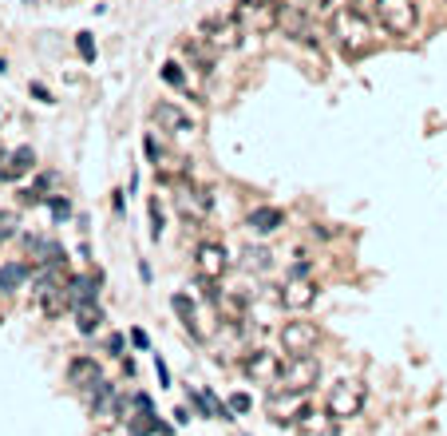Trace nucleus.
I'll use <instances>...</instances> for the list:
<instances>
[{
    "mask_svg": "<svg viewBox=\"0 0 447 436\" xmlns=\"http://www.w3.org/2000/svg\"><path fill=\"white\" fill-rule=\"evenodd\" d=\"M333 36H337L345 60H360V56L372 48V24H368L357 8H340L337 16H333Z\"/></svg>",
    "mask_w": 447,
    "mask_h": 436,
    "instance_id": "1",
    "label": "nucleus"
},
{
    "mask_svg": "<svg viewBox=\"0 0 447 436\" xmlns=\"http://www.w3.org/2000/svg\"><path fill=\"white\" fill-rule=\"evenodd\" d=\"M234 20L242 24L246 36H266L281 24V4L278 0H238L234 4Z\"/></svg>",
    "mask_w": 447,
    "mask_h": 436,
    "instance_id": "2",
    "label": "nucleus"
},
{
    "mask_svg": "<svg viewBox=\"0 0 447 436\" xmlns=\"http://www.w3.org/2000/svg\"><path fill=\"white\" fill-rule=\"evenodd\" d=\"M364 401H368L364 385H360V381H352V377H345V381H337V385L328 389L325 413L333 416L337 425H345V420H352V416L364 413Z\"/></svg>",
    "mask_w": 447,
    "mask_h": 436,
    "instance_id": "3",
    "label": "nucleus"
},
{
    "mask_svg": "<svg viewBox=\"0 0 447 436\" xmlns=\"http://www.w3.org/2000/svg\"><path fill=\"white\" fill-rule=\"evenodd\" d=\"M317 381H321V361L309 353V357H289L285 365H281V377H278L273 389H285V393L305 396L309 389H317Z\"/></svg>",
    "mask_w": 447,
    "mask_h": 436,
    "instance_id": "4",
    "label": "nucleus"
},
{
    "mask_svg": "<svg viewBox=\"0 0 447 436\" xmlns=\"http://www.w3.org/2000/svg\"><path fill=\"white\" fill-rule=\"evenodd\" d=\"M226 270H230L226 246L198 242V250H194V278H198L202 285H218L222 278H226Z\"/></svg>",
    "mask_w": 447,
    "mask_h": 436,
    "instance_id": "5",
    "label": "nucleus"
},
{
    "mask_svg": "<svg viewBox=\"0 0 447 436\" xmlns=\"http://www.w3.org/2000/svg\"><path fill=\"white\" fill-rule=\"evenodd\" d=\"M380 28L392 36H412L416 32V4L412 0H376Z\"/></svg>",
    "mask_w": 447,
    "mask_h": 436,
    "instance_id": "6",
    "label": "nucleus"
},
{
    "mask_svg": "<svg viewBox=\"0 0 447 436\" xmlns=\"http://www.w3.org/2000/svg\"><path fill=\"white\" fill-rule=\"evenodd\" d=\"M202 40L210 44V48H218V52H234L242 44V24L234 20V16H210V20H202V32H198Z\"/></svg>",
    "mask_w": 447,
    "mask_h": 436,
    "instance_id": "7",
    "label": "nucleus"
},
{
    "mask_svg": "<svg viewBox=\"0 0 447 436\" xmlns=\"http://www.w3.org/2000/svg\"><path fill=\"white\" fill-rule=\"evenodd\" d=\"M321 341V329L313 322H285L281 325V349L289 357H309Z\"/></svg>",
    "mask_w": 447,
    "mask_h": 436,
    "instance_id": "8",
    "label": "nucleus"
},
{
    "mask_svg": "<svg viewBox=\"0 0 447 436\" xmlns=\"http://www.w3.org/2000/svg\"><path fill=\"white\" fill-rule=\"evenodd\" d=\"M281 365H285V361H281L278 353H269V349H254V353L246 357V377L249 381H258V385H278V377H281Z\"/></svg>",
    "mask_w": 447,
    "mask_h": 436,
    "instance_id": "9",
    "label": "nucleus"
},
{
    "mask_svg": "<svg viewBox=\"0 0 447 436\" xmlns=\"http://www.w3.org/2000/svg\"><path fill=\"white\" fill-rule=\"evenodd\" d=\"M36 167V151L32 147H16V151H4L0 155V183H16V179H24V175Z\"/></svg>",
    "mask_w": 447,
    "mask_h": 436,
    "instance_id": "10",
    "label": "nucleus"
},
{
    "mask_svg": "<svg viewBox=\"0 0 447 436\" xmlns=\"http://www.w3.org/2000/svg\"><path fill=\"white\" fill-rule=\"evenodd\" d=\"M150 119L159 123L162 131H174V135H186V131H194V119H190L186 112H182V107H174V103H155V107H150Z\"/></svg>",
    "mask_w": 447,
    "mask_h": 436,
    "instance_id": "11",
    "label": "nucleus"
},
{
    "mask_svg": "<svg viewBox=\"0 0 447 436\" xmlns=\"http://www.w3.org/2000/svg\"><path fill=\"white\" fill-rule=\"evenodd\" d=\"M174 203H179V214L186 223H202L210 214V194L198 191V187H182V191L174 194Z\"/></svg>",
    "mask_w": 447,
    "mask_h": 436,
    "instance_id": "12",
    "label": "nucleus"
},
{
    "mask_svg": "<svg viewBox=\"0 0 447 436\" xmlns=\"http://www.w3.org/2000/svg\"><path fill=\"white\" fill-rule=\"evenodd\" d=\"M95 381H103L100 361H95V357H71V365H68V385L80 389V393H88Z\"/></svg>",
    "mask_w": 447,
    "mask_h": 436,
    "instance_id": "13",
    "label": "nucleus"
},
{
    "mask_svg": "<svg viewBox=\"0 0 447 436\" xmlns=\"http://www.w3.org/2000/svg\"><path fill=\"white\" fill-rule=\"evenodd\" d=\"M313 302H317V282L289 278L285 290H281V305H285V310H309Z\"/></svg>",
    "mask_w": 447,
    "mask_h": 436,
    "instance_id": "14",
    "label": "nucleus"
},
{
    "mask_svg": "<svg viewBox=\"0 0 447 436\" xmlns=\"http://www.w3.org/2000/svg\"><path fill=\"white\" fill-rule=\"evenodd\" d=\"M246 226L254 234H273V230L285 226V211H281V206H254L249 218H246Z\"/></svg>",
    "mask_w": 447,
    "mask_h": 436,
    "instance_id": "15",
    "label": "nucleus"
},
{
    "mask_svg": "<svg viewBox=\"0 0 447 436\" xmlns=\"http://www.w3.org/2000/svg\"><path fill=\"white\" fill-rule=\"evenodd\" d=\"M278 28H285V36H293V40H309V16L305 8H297V4H281V24Z\"/></svg>",
    "mask_w": 447,
    "mask_h": 436,
    "instance_id": "16",
    "label": "nucleus"
},
{
    "mask_svg": "<svg viewBox=\"0 0 447 436\" xmlns=\"http://www.w3.org/2000/svg\"><path fill=\"white\" fill-rule=\"evenodd\" d=\"M95 294H100V274H71L68 278V297L71 305H83V302H95Z\"/></svg>",
    "mask_w": 447,
    "mask_h": 436,
    "instance_id": "17",
    "label": "nucleus"
},
{
    "mask_svg": "<svg viewBox=\"0 0 447 436\" xmlns=\"http://www.w3.org/2000/svg\"><path fill=\"white\" fill-rule=\"evenodd\" d=\"M71 317H76V329H80V334H95V329L103 325V310H100V302L71 305Z\"/></svg>",
    "mask_w": 447,
    "mask_h": 436,
    "instance_id": "18",
    "label": "nucleus"
},
{
    "mask_svg": "<svg viewBox=\"0 0 447 436\" xmlns=\"http://www.w3.org/2000/svg\"><path fill=\"white\" fill-rule=\"evenodd\" d=\"M170 310L182 317V325H186V334L194 337V341H202V329H198V322H194V302H190L186 294H174L170 297Z\"/></svg>",
    "mask_w": 447,
    "mask_h": 436,
    "instance_id": "19",
    "label": "nucleus"
},
{
    "mask_svg": "<svg viewBox=\"0 0 447 436\" xmlns=\"http://www.w3.org/2000/svg\"><path fill=\"white\" fill-rule=\"evenodd\" d=\"M28 266L24 262H8V266H0V294H12V290H16V285H24L28 282Z\"/></svg>",
    "mask_w": 447,
    "mask_h": 436,
    "instance_id": "20",
    "label": "nucleus"
},
{
    "mask_svg": "<svg viewBox=\"0 0 447 436\" xmlns=\"http://www.w3.org/2000/svg\"><path fill=\"white\" fill-rule=\"evenodd\" d=\"M246 270H258V274H266V270H269V250H261V246H249V250H246Z\"/></svg>",
    "mask_w": 447,
    "mask_h": 436,
    "instance_id": "21",
    "label": "nucleus"
},
{
    "mask_svg": "<svg viewBox=\"0 0 447 436\" xmlns=\"http://www.w3.org/2000/svg\"><path fill=\"white\" fill-rule=\"evenodd\" d=\"M76 52H80L83 64H95V40H91V32H80V36H76Z\"/></svg>",
    "mask_w": 447,
    "mask_h": 436,
    "instance_id": "22",
    "label": "nucleus"
},
{
    "mask_svg": "<svg viewBox=\"0 0 447 436\" xmlns=\"http://www.w3.org/2000/svg\"><path fill=\"white\" fill-rule=\"evenodd\" d=\"M48 206H52V218H56V223L71 218V203L64 199V194H48Z\"/></svg>",
    "mask_w": 447,
    "mask_h": 436,
    "instance_id": "23",
    "label": "nucleus"
},
{
    "mask_svg": "<svg viewBox=\"0 0 447 436\" xmlns=\"http://www.w3.org/2000/svg\"><path fill=\"white\" fill-rule=\"evenodd\" d=\"M147 211H150V238L159 242V234H162V211H159V199H150Z\"/></svg>",
    "mask_w": 447,
    "mask_h": 436,
    "instance_id": "24",
    "label": "nucleus"
},
{
    "mask_svg": "<svg viewBox=\"0 0 447 436\" xmlns=\"http://www.w3.org/2000/svg\"><path fill=\"white\" fill-rule=\"evenodd\" d=\"M16 234V211H0V242Z\"/></svg>",
    "mask_w": 447,
    "mask_h": 436,
    "instance_id": "25",
    "label": "nucleus"
},
{
    "mask_svg": "<svg viewBox=\"0 0 447 436\" xmlns=\"http://www.w3.org/2000/svg\"><path fill=\"white\" fill-rule=\"evenodd\" d=\"M162 80H167L170 88H186V76H182L179 64H167V68H162Z\"/></svg>",
    "mask_w": 447,
    "mask_h": 436,
    "instance_id": "26",
    "label": "nucleus"
},
{
    "mask_svg": "<svg viewBox=\"0 0 447 436\" xmlns=\"http://www.w3.org/2000/svg\"><path fill=\"white\" fill-rule=\"evenodd\" d=\"M155 377H159V389L170 385V369H167V361H162L159 353H155Z\"/></svg>",
    "mask_w": 447,
    "mask_h": 436,
    "instance_id": "27",
    "label": "nucleus"
},
{
    "mask_svg": "<svg viewBox=\"0 0 447 436\" xmlns=\"http://www.w3.org/2000/svg\"><path fill=\"white\" fill-rule=\"evenodd\" d=\"M230 408H234V413H249V408H254V401H249L246 393H234V396H230Z\"/></svg>",
    "mask_w": 447,
    "mask_h": 436,
    "instance_id": "28",
    "label": "nucleus"
},
{
    "mask_svg": "<svg viewBox=\"0 0 447 436\" xmlns=\"http://www.w3.org/2000/svg\"><path fill=\"white\" fill-rule=\"evenodd\" d=\"M143 151H147V159L155 163V171H159V143H155V135H147V139H143Z\"/></svg>",
    "mask_w": 447,
    "mask_h": 436,
    "instance_id": "29",
    "label": "nucleus"
},
{
    "mask_svg": "<svg viewBox=\"0 0 447 436\" xmlns=\"http://www.w3.org/2000/svg\"><path fill=\"white\" fill-rule=\"evenodd\" d=\"M36 203H44V194L36 191V187H28V191H20V206H36Z\"/></svg>",
    "mask_w": 447,
    "mask_h": 436,
    "instance_id": "30",
    "label": "nucleus"
},
{
    "mask_svg": "<svg viewBox=\"0 0 447 436\" xmlns=\"http://www.w3.org/2000/svg\"><path fill=\"white\" fill-rule=\"evenodd\" d=\"M131 345H135V349H150V337L143 334V329H131Z\"/></svg>",
    "mask_w": 447,
    "mask_h": 436,
    "instance_id": "31",
    "label": "nucleus"
},
{
    "mask_svg": "<svg viewBox=\"0 0 447 436\" xmlns=\"http://www.w3.org/2000/svg\"><path fill=\"white\" fill-rule=\"evenodd\" d=\"M32 95H36L40 103H56V100H52V92L44 88V83H32Z\"/></svg>",
    "mask_w": 447,
    "mask_h": 436,
    "instance_id": "32",
    "label": "nucleus"
},
{
    "mask_svg": "<svg viewBox=\"0 0 447 436\" xmlns=\"http://www.w3.org/2000/svg\"><path fill=\"white\" fill-rule=\"evenodd\" d=\"M107 349H111V353H119V349H123V337L111 334V337H107Z\"/></svg>",
    "mask_w": 447,
    "mask_h": 436,
    "instance_id": "33",
    "label": "nucleus"
},
{
    "mask_svg": "<svg viewBox=\"0 0 447 436\" xmlns=\"http://www.w3.org/2000/svg\"><path fill=\"white\" fill-rule=\"evenodd\" d=\"M328 4H333V0H305V8H317V12L328 8Z\"/></svg>",
    "mask_w": 447,
    "mask_h": 436,
    "instance_id": "34",
    "label": "nucleus"
},
{
    "mask_svg": "<svg viewBox=\"0 0 447 436\" xmlns=\"http://www.w3.org/2000/svg\"><path fill=\"white\" fill-rule=\"evenodd\" d=\"M0 71H8V64H4V56H0Z\"/></svg>",
    "mask_w": 447,
    "mask_h": 436,
    "instance_id": "35",
    "label": "nucleus"
},
{
    "mask_svg": "<svg viewBox=\"0 0 447 436\" xmlns=\"http://www.w3.org/2000/svg\"><path fill=\"white\" fill-rule=\"evenodd\" d=\"M443 4H447V0H443Z\"/></svg>",
    "mask_w": 447,
    "mask_h": 436,
    "instance_id": "36",
    "label": "nucleus"
}]
</instances>
